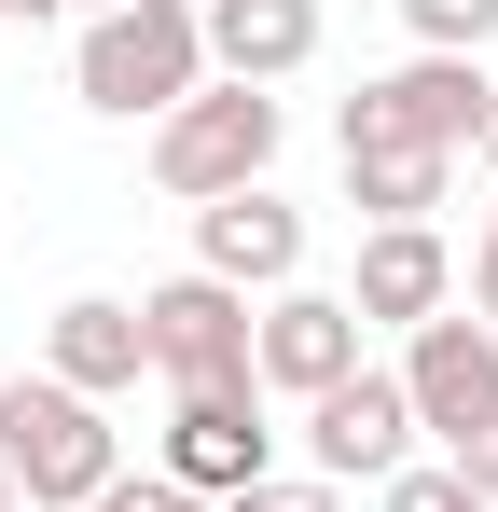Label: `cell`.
Returning <instances> with one entry per match:
<instances>
[{
  "label": "cell",
  "mask_w": 498,
  "mask_h": 512,
  "mask_svg": "<svg viewBox=\"0 0 498 512\" xmlns=\"http://www.w3.org/2000/svg\"><path fill=\"white\" fill-rule=\"evenodd\" d=\"M0 471L28 512H97L125 485V429H111V402H83L56 374H14L0 388Z\"/></svg>",
  "instance_id": "7a4b0ae2"
},
{
  "label": "cell",
  "mask_w": 498,
  "mask_h": 512,
  "mask_svg": "<svg viewBox=\"0 0 498 512\" xmlns=\"http://www.w3.org/2000/svg\"><path fill=\"white\" fill-rule=\"evenodd\" d=\"M346 305H360V333H374V319L415 333V319L457 305V250H443L429 222H374V236H360V277H346Z\"/></svg>",
  "instance_id": "8fae6325"
},
{
  "label": "cell",
  "mask_w": 498,
  "mask_h": 512,
  "mask_svg": "<svg viewBox=\"0 0 498 512\" xmlns=\"http://www.w3.org/2000/svg\"><path fill=\"white\" fill-rule=\"evenodd\" d=\"M374 512H498V499H471V471L415 457V471H388V485H374Z\"/></svg>",
  "instance_id": "2e32d148"
},
{
  "label": "cell",
  "mask_w": 498,
  "mask_h": 512,
  "mask_svg": "<svg viewBox=\"0 0 498 512\" xmlns=\"http://www.w3.org/2000/svg\"><path fill=\"white\" fill-rule=\"evenodd\" d=\"M485 56H402V70H374V84L332 111V139H429V153H471V125H485Z\"/></svg>",
  "instance_id": "277c9868"
},
{
  "label": "cell",
  "mask_w": 498,
  "mask_h": 512,
  "mask_svg": "<svg viewBox=\"0 0 498 512\" xmlns=\"http://www.w3.org/2000/svg\"><path fill=\"white\" fill-rule=\"evenodd\" d=\"M277 139H291V111H277L263 84H222V70H208V84L153 125V180L180 194V208H222V194H249V180L277 167Z\"/></svg>",
  "instance_id": "3957f363"
},
{
  "label": "cell",
  "mask_w": 498,
  "mask_h": 512,
  "mask_svg": "<svg viewBox=\"0 0 498 512\" xmlns=\"http://www.w3.org/2000/svg\"><path fill=\"white\" fill-rule=\"evenodd\" d=\"M208 84V0H125V14H83L70 42V97L111 125H166L180 97Z\"/></svg>",
  "instance_id": "6da1fadb"
},
{
  "label": "cell",
  "mask_w": 498,
  "mask_h": 512,
  "mask_svg": "<svg viewBox=\"0 0 498 512\" xmlns=\"http://www.w3.org/2000/svg\"><path fill=\"white\" fill-rule=\"evenodd\" d=\"M97 512H222V499H194V485H166V471H153V485L125 471V485H111V499H97Z\"/></svg>",
  "instance_id": "ac0fdd59"
},
{
  "label": "cell",
  "mask_w": 498,
  "mask_h": 512,
  "mask_svg": "<svg viewBox=\"0 0 498 512\" xmlns=\"http://www.w3.org/2000/svg\"><path fill=\"white\" fill-rule=\"evenodd\" d=\"M222 512H346V485H319V471H263V485H236Z\"/></svg>",
  "instance_id": "e0dca14e"
},
{
  "label": "cell",
  "mask_w": 498,
  "mask_h": 512,
  "mask_svg": "<svg viewBox=\"0 0 498 512\" xmlns=\"http://www.w3.org/2000/svg\"><path fill=\"white\" fill-rule=\"evenodd\" d=\"M70 14H125V0H70Z\"/></svg>",
  "instance_id": "603a6c76"
},
{
  "label": "cell",
  "mask_w": 498,
  "mask_h": 512,
  "mask_svg": "<svg viewBox=\"0 0 498 512\" xmlns=\"http://www.w3.org/2000/svg\"><path fill=\"white\" fill-rule=\"evenodd\" d=\"M42 374L83 388V402H125L139 374H153V333H139V305H111V291H70L56 319H42Z\"/></svg>",
  "instance_id": "7c38bea8"
},
{
  "label": "cell",
  "mask_w": 498,
  "mask_h": 512,
  "mask_svg": "<svg viewBox=\"0 0 498 512\" xmlns=\"http://www.w3.org/2000/svg\"><path fill=\"white\" fill-rule=\"evenodd\" d=\"M471 319H498V208L471 222Z\"/></svg>",
  "instance_id": "ffe728a7"
},
{
  "label": "cell",
  "mask_w": 498,
  "mask_h": 512,
  "mask_svg": "<svg viewBox=\"0 0 498 512\" xmlns=\"http://www.w3.org/2000/svg\"><path fill=\"white\" fill-rule=\"evenodd\" d=\"M305 56H319V0H208V70H222V84L277 97Z\"/></svg>",
  "instance_id": "4fadbf2b"
},
{
  "label": "cell",
  "mask_w": 498,
  "mask_h": 512,
  "mask_svg": "<svg viewBox=\"0 0 498 512\" xmlns=\"http://www.w3.org/2000/svg\"><path fill=\"white\" fill-rule=\"evenodd\" d=\"M0 512H28V499H14V471H0Z\"/></svg>",
  "instance_id": "cb8c5ba5"
},
{
  "label": "cell",
  "mask_w": 498,
  "mask_h": 512,
  "mask_svg": "<svg viewBox=\"0 0 498 512\" xmlns=\"http://www.w3.org/2000/svg\"><path fill=\"white\" fill-rule=\"evenodd\" d=\"M443 471H471V499H498V416L471 429V443H443Z\"/></svg>",
  "instance_id": "d6986e66"
},
{
  "label": "cell",
  "mask_w": 498,
  "mask_h": 512,
  "mask_svg": "<svg viewBox=\"0 0 498 512\" xmlns=\"http://www.w3.org/2000/svg\"><path fill=\"white\" fill-rule=\"evenodd\" d=\"M277 471V429H263V388H166V485L194 499H236Z\"/></svg>",
  "instance_id": "ba28073f"
},
{
  "label": "cell",
  "mask_w": 498,
  "mask_h": 512,
  "mask_svg": "<svg viewBox=\"0 0 498 512\" xmlns=\"http://www.w3.org/2000/svg\"><path fill=\"white\" fill-rule=\"evenodd\" d=\"M194 277H222V291H291V277H305V208H291L277 180L194 208Z\"/></svg>",
  "instance_id": "30bf717a"
},
{
  "label": "cell",
  "mask_w": 498,
  "mask_h": 512,
  "mask_svg": "<svg viewBox=\"0 0 498 512\" xmlns=\"http://www.w3.org/2000/svg\"><path fill=\"white\" fill-rule=\"evenodd\" d=\"M332 153H346V208H374V222H429L457 194V153H429V139H332Z\"/></svg>",
  "instance_id": "5bb4252c"
},
{
  "label": "cell",
  "mask_w": 498,
  "mask_h": 512,
  "mask_svg": "<svg viewBox=\"0 0 498 512\" xmlns=\"http://www.w3.org/2000/svg\"><path fill=\"white\" fill-rule=\"evenodd\" d=\"M249 374H263V402H319L360 374V305L346 291H263V333H249Z\"/></svg>",
  "instance_id": "9c48e42d"
},
{
  "label": "cell",
  "mask_w": 498,
  "mask_h": 512,
  "mask_svg": "<svg viewBox=\"0 0 498 512\" xmlns=\"http://www.w3.org/2000/svg\"><path fill=\"white\" fill-rule=\"evenodd\" d=\"M0 14H28V28H42V14H70V0H0Z\"/></svg>",
  "instance_id": "7402d4cb"
},
{
  "label": "cell",
  "mask_w": 498,
  "mask_h": 512,
  "mask_svg": "<svg viewBox=\"0 0 498 512\" xmlns=\"http://www.w3.org/2000/svg\"><path fill=\"white\" fill-rule=\"evenodd\" d=\"M402 402H415V429L429 443H471V429L498 416V319H471V305H443V319H415L402 333Z\"/></svg>",
  "instance_id": "52a82bcc"
},
{
  "label": "cell",
  "mask_w": 498,
  "mask_h": 512,
  "mask_svg": "<svg viewBox=\"0 0 498 512\" xmlns=\"http://www.w3.org/2000/svg\"><path fill=\"white\" fill-rule=\"evenodd\" d=\"M415 443H429V429H415L388 360H360L346 388L305 402V471H319V485H388V471H415Z\"/></svg>",
  "instance_id": "8992f818"
},
{
  "label": "cell",
  "mask_w": 498,
  "mask_h": 512,
  "mask_svg": "<svg viewBox=\"0 0 498 512\" xmlns=\"http://www.w3.org/2000/svg\"><path fill=\"white\" fill-rule=\"evenodd\" d=\"M402 28H415V56H485L498 0H402Z\"/></svg>",
  "instance_id": "9a60e30c"
},
{
  "label": "cell",
  "mask_w": 498,
  "mask_h": 512,
  "mask_svg": "<svg viewBox=\"0 0 498 512\" xmlns=\"http://www.w3.org/2000/svg\"><path fill=\"white\" fill-rule=\"evenodd\" d=\"M471 167H485V180H498V97H485V125H471Z\"/></svg>",
  "instance_id": "44dd1931"
},
{
  "label": "cell",
  "mask_w": 498,
  "mask_h": 512,
  "mask_svg": "<svg viewBox=\"0 0 498 512\" xmlns=\"http://www.w3.org/2000/svg\"><path fill=\"white\" fill-rule=\"evenodd\" d=\"M139 333H153V374H166V388H263V374H249L263 305L222 291V277H166V291H139Z\"/></svg>",
  "instance_id": "5b68a950"
}]
</instances>
